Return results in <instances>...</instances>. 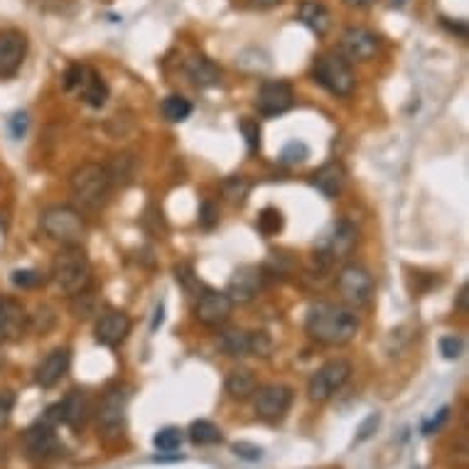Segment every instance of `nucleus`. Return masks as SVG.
Wrapping results in <instances>:
<instances>
[{"instance_id": "nucleus-43", "label": "nucleus", "mask_w": 469, "mask_h": 469, "mask_svg": "<svg viewBox=\"0 0 469 469\" xmlns=\"http://www.w3.org/2000/svg\"><path fill=\"white\" fill-rule=\"evenodd\" d=\"M447 418H450V408H442V410H440V413L435 415L432 421H428L425 425H422V435H432V432H438Z\"/></svg>"}, {"instance_id": "nucleus-22", "label": "nucleus", "mask_w": 469, "mask_h": 469, "mask_svg": "<svg viewBox=\"0 0 469 469\" xmlns=\"http://www.w3.org/2000/svg\"><path fill=\"white\" fill-rule=\"evenodd\" d=\"M185 71H187V77L195 81L197 87L202 89H209V87H217L221 81V69L217 64L207 59L202 55H195L189 57L187 64H185Z\"/></svg>"}, {"instance_id": "nucleus-41", "label": "nucleus", "mask_w": 469, "mask_h": 469, "mask_svg": "<svg viewBox=\"0 0 469 469\" xmlns=\"http://www.w3.org/2000/svg\"><path fill=\"white\" fill-rule=\"evenodd\" d=\"M16 408V393L13 391H0V428H5Z\"/></svg>"}, {"instance_id": "nucleus-33", "label": "nucleus", "mask_w": 469, "mask_h": 469, "mask_svg": "<svg viewBox=\"0 0 469 469\" xmlns=\"http://www.w3.org/2000/svg\"><path fill=\"white\" fill-rule=\"evenodd\" d=\"M71 313H74V317H79V320H87V317L96 314V297L91 295L89 290L74 295L71 297Z\"/></svg>"}, {"instance_id": "nucleus-25", "label": "nucleus", "mask_w": 469, "mask_h": 469, "mask_svg": "<svg viewBox=\"0 0 469 469\" xmlns=\"http://www.w3.org/2000/svg\"><path fill=\"white\" fill-rule=\"evenodd\" d=\"M256 391H259V381H256V376L250 374L249 368H234V371H229L227 393L231 399L246 400Z\"/></svg>"}, {"instance_id": "nucleus-5", "label": "nucleus", "mask_w": 469, "mask_h": 469, "mask_svg": "<svg viewBox=\"0 0 469 469\" xmlns=\"http://www.w3.org/2000/svg\"><path fill=\"white\" fill-rule=\"evenodd\" d=\"M313 77L322 89H327L329 94L335 96H349L357 87L352 64L345 55H336V52L317 57V62L313 67Z\"/></svg>"}, {"instance_id": "nucleus-29", "label": "nucleus", "mask_w": 469, "mask_h": 469, "mask_svg": "<svg viewBox=\"0 0 469 469\" xmlns=\"http://www.w3.org/2000/svg\"><path fill=\"white\" fill-rule=\"evenodd\" d=\"M106 170H109L113 185H125V182H131V177H133V157L116 155L113 163L106 165Z\"/></svg>"}, {"instance_id": "nucleus-10", "label": "nucleus", "mask_w": 469, "mask_h": 469, "mask_svg": "<svg viewBox=\"0 0 469 469\" xmlns=\"http://www.w3.org/2000/svg\"><path fill=\"white\" fill-rule=\"evenodd\" d=\"M25 450L30 454V460L48 462L52 460V457H57V454H62L64 445L59 442V438H57L55 425H49V422H45L39 418V421L35 422V425H30L27 432H25Z\"/></svg>"}, {"instance_id": "nucleus-39", "label": "nucleus", "mask_w": 469, "mask_h": 469, "mask_svg": "<svg viewBox=\"0 0 469 469\" xmlns=\"http://www.w3.org/2000/svg\"><path fill=\"white\" fill-rule=\"evenodd\" d=\"M234 454L236 457H241L246 462H259L263 457V450L259 445H253V442H246V440H239L234 445Z\"/></svg>"}, {"instance_id": "nucleus-46", "label": "nucleus", "mask_w": 469, "mask_h": 469, "mask_svg": "<svg viewBox=\"0 0 469 469\" xmlns=\"http://www.w3.org/2000/svg\"><path fill=\"white\" fill-rule=\"evenodd\" d=\"M175 278H177V282H182L185 288H189L195 281V273H192V268L189 266H175Z\"/></svg>"}, {"instance_id": "nucleus-45", "label": "nucleus", "mask_w": 469, "mask_h": 469, "mask_svg": "<svg viewBox=\"0 0 469 469\" xmlns=\"http://www.w3.org/2000/svg\"><path fill=\"white\" fill-rule=\"evenodd\" d=\"M199 219H202V224L207 229H211L214 224H217V209H214V204L211 202L202 204V214H199Z\"/></svg>"}, {"instance_id": "nucleus-48", "label": "nucleus", "mask_w": 469, "mask_h": 469, "mask_svg": "<svg viewBox=\"0 0 469 469\" xmlns=\"http://www.w3.org/2000/svg\"><path fill=\"white\" fill-rule=\"evenodd\" d=\"M374 3H378V0H345V5H349V8H368Z\"/></svg>"}, {"instance_id": "nucleus-31", "label": "nucleus", "mask_w": 469, "mask_h": 469, "mask_svg": "<svg viewBox=\"0 0 469 469\" xmlns=\"http://www.w3.org/2000/svg\"><path fill=\"white\" fill-rule=\"evenodd\" d=\"M249 192L250 182L246 180V177H241V175H234V177H229V180L224 182V195H227L229 202L243 204L246 202V197H249Z\"/></svg>"}, {"instance_id": "nucleus-1", "label": "nucleus", "mask_w": 469, "mask_h": 469, "mask_svg": "<svg viewBox=\"0 0 469 469\" xmlns=\"http://www.w3.org/2000/svg\"><path fill=\"white\" fill-rule=\"evenodd\" d=\"M359 327L361 320L357 310L349 305H335V303H317L310 307L305 320L307 335L325 346L349 345Z\"/></svg>"}, {"instance_id": "nucleus-51", "label": "nucleus", "mask_w": 469, "mask_h": 469, "mask_svg": "<svg viewBox=\"0 0 469 469\" xmlns=\"http://www.w3.org/2000/svg\"><path fill=\"white\" fill-rule=\"evenodd\" d=\"M399 3H403V0H399Z\"/></svg>"}, {"instance_id": "nucleus-21", "label": "nucleus", "mask_w": 469, "mask_h": 469, "mask_svg": "<svg viewBox=\"0 0 469 469\" xmlns=\"http://www.w3.org/2000/svg\"><path fill=\"white\" fill-rule=\"evenodd\" d=\"M346 185V170L339 163H327L322 165L320 170L313 175V187L325 195L327 199L342 195V189Z\"/></svg>"}, {"instance_id": "nucleus-15", "label": "nucleus", "mask_w": 469, "mask_h": 469, "mask_svg": "<svg viewBox=\"0 0 469 469\" xmlns=\"http://www.w3.org/2000/svg\"><path fill=\"white\" fill-rule=\"evenodd\" d=\"M231 313H234L231 297L227 293H219V290H204L199 300H197V320L207 325V327H219L231 317Z\"/></svg>"}, {"instance_id": "nucleus-3", "label": "nucleus", "mask_w": 469, "mask_h": 469, "mask_svg": "<svg viewBox=\"0 0 469 469\" xmlns=\"http://www.w3.org/2000/svg\"><path fill=\"white\" fill-rule=\"evenodd\" d=\"M71 195L84 209H99L103 202L109 199V192L113 187L111 175L106 170V165L87 163L77 167L69 177Z\"/></svg>"}, {"instance_id": "nucleus-34", "label": "nucleus", "mask_w": 469, "mask_h": 469, "mask_svg": "<svg viewBox=\"0 0 469 469\" xmlns=\"http://www.w3.org/2000/svg\"><path fill=\"white\" fill-rule=\"evenodd\" d=\"M273 352V339L263 329L250 332V357H271Z\"/></svg>"}, {"instance_id": "nucleus-38", "label": "nucleus", "mask_w": 469, "mask_h": 469, "mask_svg": "<svg viewBox=\"0 0 469 469\" xmlns=\"http://www.w3.org/2000/svg\"><path fill=\"white\" fill-rule=\"evenodd\" d=\"M378 425H381V413L367 415V418L361 421L359 428H357V445H359V442H367L368 438H374V432L378 431Z\"/></svg>"}, {"instance_id": "nucleus-18", "label": "nucleus", "mask_w": 469, "mask_h": 469, "mask_svg": "<svg viewBox=\"0 0 469 469\" xmlns=\"http://www.w3.org/2000/svg\"><path fill=\"white\" fill-rule=\"evenodd\" d=\"M27 329V313L13 297L0 295V345L16 342Z\"/></svg>"}, {"instance_id": "nucleus-49", "label": "nucleus", "mask_w": 469, "mask_h": 469, "mask_svg": "<svg viewBox=\"0 0 469 469\" xmlns=\"http://www.w3.org/2000/svg\"><path fill=\"white\" fill-rule=\"evenodd\" d=\"M256 8H275V5H281L282 0H250Z\"/></svg>"}, {"instance_id": "nucleus-30", "label": "nucleus", "mask_w": 469, "mask_h": 469, "mask_svg": "<svg viewBox=\"0 0 469 469\" xmlns=\"http://www.w3.org/2000/svg\"><path fill=\"white\" fill-rule=\"evenodd\" d=\"M153 445L160 453H175L177 447L182 445V431L180 428H173V425H167V428H160L155 432V438H153Z\"/></svg>"}, {"instance_id": "nucleus-24", "label": "nucleus", "mask_w": 469, "mask_h": 469, "mask_svg": "<svg viewBox=\"0 0 469 469\" xmlns=\"http://www.w3.org/2000/svg\"><path fill=\"white\" fill-rule=\"evenodd\" d=\"M297 17H300V23L310 27L320 37L329 30V23H332L329 20V10L322 3H317V0H303L300 10H297Z\"/></svg>"}, {"instance_id": "nucleus-23", "label": "nucleus", "mask_w": 469, "mask_h": 469, "mask_svg": "<svg viewBox=\"0 0 469 469\" xmlns=\"http://www.w3.org/2000/svg\"><path fill=\"white\" fill-rule=\"evenodd\" d=\"M77 91L81 94V99L89 103V106H94V109H101L106 99H109V87H106V81H103L101 74H96L94 69L84 71V79H81V84L77 87Z\"/></svg>"}, {"instance_id": "nucleus-4", "label": "nucleus", "mask_w": 469, "mask_h": 469, "mask_svg": "<svg viewBox=\"0 0 469 469\" xmlns=\"http://www.w3.org/2000/svg\"><path fill=\"white\" fill-rule=\"evenodd\" d=\"M42 231L62 246H81L87 236V221L74 207L57 204L42 214Z\"/></svg>"}, {"instance_id": "nucleus-32", "label": "nucleus", "mask_w": 469, "mask_h": 469, "mask_svg": "<svg viewBox=\"0 0 469 469\" xmlns=\"http://www.w3.org/2000/svg\"><path fill=\"white\" fill-rule=\"evenodd\" d=\"M282 229V214L275 207H266L259 214V231L266 236H275Z\"/></svg>"}, {"instance_id": "nucleus-13", "label": "nucleus", "mask_w": 469, "mask_h": 469, "mask_svg": "<svg viewBox=\"0 0 469 469\" xmlns=\"http://www.w3.org/2000/svg\"><path fill=\"white\" fill-rule=\"evenodd\" d=\"M27 57V37L20 30H0V79L16 77Z\"/></svg>"}, {"instance_id": "nucleus-2", "label": "nucleus", "mask_w": 469, "mask_h": 469, "mask_svg": "<svg viewBox=\"0 0 469 469\" xmlns=\"http://www.w3.org/2000/svg\"><path fill=\"white\" fill-rule=\"evenodd\" d=\"M52 282L67 297L84 293L91 285V263L81 246H64L52 263Z\"/></svg>"}, {"instance_id": "nucleus-28", "label": "nucleus", "mask_w": 469, "mask_h": 469, "mask_svg": "<svg viewBox=\"0 0 469 469\" xmlns=\"http://www.w3.org/2000/svg\"><path fill=\"white\" fill-rule=\"evenodd\" d=\"M163 116L170 121V123H182L192 116V103L185 99V96H167L163 101Z\"/></svg>"}, {"instance_id": "nucleus-47", "label": "nucleus", "mask_w": 469, "mask_h": 469, "mask_svg": "<svg viewBox=\"0 0 469 469\" xmlns=\"http://www.w3.org/2000/svg\"><path fill=\"white\" fill-rule=\"evenodd\" d=\"M467 300H469V288L467 285H462L460 295H457V310H460V313H467Z\"/></svg>"}, {"instance_id": "nucleus-50", "label": "nucleus", "mask_w": 469, "mask_h": 469, "mask_svg": "<svg viewBox=\"0 0 469 469\" xmlns=\"http://www.w3.org/2000/svg\"><path fill=\"white\" fill-rule=\"evenodd\" d=\"M157 325H163V305H157L155 322H153V329H157Z\"/></svg>"}, {"instance_id": "nucleus-36", "label": "nucleus", "mask_w": 469, "mask_h": 469, "mask_svg": "<svg viewBox=\"0 0 469 469\" xmlns=\"http://www.w3.org/2000/svg\"><path fill=\"white\" fill-rule=\"evenodd\" d=\"M241 133L246 138V145H249V153H259L261 148V125L250 118H243L241 121Z\"/></svg>"}, {"instance_id": "nucleus-37", "label": "nucleus", "mask_w": 469, "mask_h": 469, "mask_svg": "<svg viewBox=\"0 0 469 469\" xmlns=\"http://www.w3.org/2000/svg\"><path fill=\"white\" fill-rule=\"evenodd\" d=\"M39 282H42V275H39L37 271H32V268L13 271V285H16V288L30 290V288H37Z\"/></svg>"}, {"instance_id": "nucleus-17", "label": "nucleus", "mask_w": 469, "mask_h": 469, "mask_svg": "<svg viewBox=\"0 0 469 469\" xmlns=\"http://www.w3.org/2000/svg\"><path fill=\"white\" fill-rule=\"evenodd\" d=\"M71 367V352L67 346L52 349V352L39 361L35 368V383L39 389H55L57 383L62 381Z\"/></svg>"}, {"instance_id": "nucleus-11", "label": "nucleus", "mask_w": 469, "mask_h": 469, "mask_svg": "<svg viewBox=\"0 0 469 469\" xmlns=\"http://www.w3.org/2000/svg\"><path fill=\"white\" fill-rule=\"evenodd\" d=\"M128 400H131V393L121 386L111 389L103 396L101 406H99V431H103V435H118V431H123Z\"/></svg>"}, {"instance_id": "nucleus-16", "label": "nucleus", "mask_w": 469, "mask_h": 469, "mask_svg": "<svg viewBox=\"0 0 469 469\" xmlns=\"http://www.w3.org/2000/svg\"><path fill=\"white\" fill-rule=\"evenodd\" d=\"M381 48V37L367 27H352L342 37V55L352 62H368Z\"/></svg>"}, {"instance_id": "nucleus-8", "label": "nucleus", "mask_w": 469, "mask_h": 469, "mask_svg": "<svg viewBox=\"0 0 469 469\" xmlns=\"http://www.w3.org/2000/svg\"><path fill=\"white\" fill-rule=\"evenodd\" d=\"M336 290L349 305H367L374 297V275L368 273L364 266H357V263L345 266L336 275Z\"/></svg>"}, {"instance_id": "nucleus-35", "label": "nucleus", "mask_w": 469, "mask_h": 469, "mask_svg": "<svg viewBox=\"0 0 469 469\" xmlns=\"http://www.w3.org/2000/svg\"><path fill=\"white\" fill-rule=\"evenodd\" d=\"M307 157H310V150H307L305 143H288L285 148H282L281 153V160L282 163H290V165H295V163H305Z\"/></svg>"}, {"instance_id": "nucleus-12", "label": "nucleus", "mask_w": 469, "mask_h": 469, "mask_svg": "<svg viewBox=\"0 0 469 469\" xmlns=\"http://www.w3.org/2000/svg\"><path fill=\"white\" fill-rule=\"evenodd\" d=\"M96 342L103 346H121L125 342V336L131 335V317L123 310L116 307H106L103 313H99L94 327Z\"/></svg>"}, {"instance_id": "nucleus-20", "label": "nucleus", "mask_w": 469, "mask_h": 469, "mask_svg": "<svg viewBox=\"0 0 469 469\" xmlns=\"http://www.w3.org/2000/svg\"><path fill=\"white\" fill-rule=\"evenodd\" d=\"M59 410H62L64 425H69L71 431H81L91 415V403H89L87 393L74 389L64 396V400H59Z\"/></svg>"}, {"instance_id": "nucleus-44", "label": "nucleus", "mask_w": 469, "mask_h": 469, "mask_svg": "<svg viewBox=\"0 0 469 469\" xmlns=\"http://www.w3.org/2000/svg\"><path fill=\"white\" fill-rule=\"evenodd\" d=\"M25 131H27V113H16V116L10 118V133H13V138H23Z\"/></svg>"}, {"instance_id": "nucleus-6", "label": "nucleus", "mask_w": 469, "mask_h": 469, "mask_svg": "<svg viewBox=\"0 0 469 469\" xmlns=\"http://www.w3.org/2000/svg\"><path fill=\"white\" fill-rule=\"evenodd\" d=\"M359 243V231L354 227L352 221H335L325 234L314 243V253L317 259L325 263H336V261H345Z\"/></svg>"}, {"instance_id": "nucleus-19", "label": "nucleus", "mask_w": 469, "mask_h": 469, "mask_svg": "<svg viewBox=\"0 0 469 469\" xmlns=\"http://www.w3.org/2000/svg\"><path fill=\"white\" fill-rule=\"evenodd\" d=\"M261 285H263V271L256 266H241L231 275L227 295L231 297V303H250L259 295Z\"/></svg>"}, {"instance_id": "nucleus-40", "label": "nucleus", "mask_w": 469, "mask_h": 469, "mask_svg": "<svg viewBox=\"0 0 469 469\" xmlns=\"http://www.w3.org/2000/svg\"><path fill=\"white\" fill-rule=\"evenodd\" d=\"M440 354L445 357V359H460L462 354V339L460 336H442L440 339Z\"/></svg>"}, {"instance_id": "nucleus-26", "label": "nucleus", "mask_w": 469, "mask_h": 469, "mask_svg": "<svg viewBox=\"0 0 469 469\" xmlns=\"http://www.w3.org/2000/svg\"><path fill=\"white\" fill-rule=\"evenodd\" d=\"M219 346L229 357H250V332H243V329H227L221 332L219 336Z\"/></svg>"}, {"instance_id": "nucleus-42", "label": "nucleus", "mask_w": 469, "mask_h": 469, "mask_svg": "<svg viewBox=\"0 0 469 469\" xmlns=\"http://www.w3.org/2000/svg\"><path fill=\"white\" fill-rule=\"evenodd\" d=\"M84 71L87 67L84 64H71L67 74H64V87L69 89V91H77V87L81 84V79H84Z\"/></svg>"}, {"instance_id": "nucleus-14", "label": "nucleus", "mask_w": 469, "mask_h": 469, "mask_svg": "<svg viewBox=\"0 0 469 469\" xmlns=\"http://www.w3.org/2000/svg\"><path fill=\"white\" fill-rule=\"evenodd\" d=\"M293 103H295V91H293V87H290L288 81H282V79L266 81V84L259 89V96H256L259 113H263V116L268 118L281 116V113L293 109Z\"/></svg>"}, {"instance_id": "nucleus-9", "label": "nucleus", "mask_w": 469, "mask_h": 469, "mask_svg": "<svg viewBox=\"0 0 469 469\" xmlns=\"http://www.w3.org/2000/svg\"><path fill=\"white\" fill-rule=\"evenodd\" d=\"M253 396H256V415L266 422H281L293 406V389L282 383L263 386Z\"/></svg>"}, {"instance_id": "nucleus-7", "label": "nucleus", "mask_w": 469, "mask_h": 469, "mask_svg": "<svg viewBox=\"0 0 469 469\" xmlns=\"http://www.w3.org/2000/svg\"><path fill=\"white\" fill-rule=\"evenodd\" d=\"M352 376V364L345 359H332L327 364H322L317 371L310 378V386H307V393L313 400H329L336 391L345 389V383L349 381Z\"/></svg>"}, {"instance_id": "nucleus-27", "label": "nucleus", "mask_w": 469, "mask_h": 469, "mask_svg": "<svg viewBox=\"0 0 469 469\" xmlns=\"http://www.w3.org/2000/svg\"><path fill=\"white\" fill-rule=\"evenodd\" d=\"M189 440H192V445L209 447L219 445L224 435H221L219 425H214L211 421H195L189 425Z\"/></svg>"}]
</instances>
